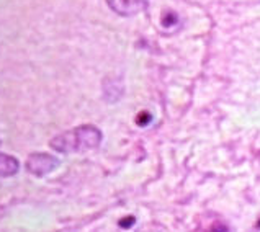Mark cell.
Here are the masks:
<instances>
[{
	"label": "cell",
	"instance_id": "1",
	"mask_svg": "<svg viewBox=\"0 0 260 232\" xmlns=\"http://www.w3.org/2000/svg\"><path fill=\"white\" fill-rule=\"evenodd\" d=\"M102 142V132L95 126L85 124L79 128L62 132L51 141V147L57 152L71 154V152H85L96 149Z\"/></svg>",
	"mask_w": 260,
	"mask_h": 232
},
{
	"label": "cell",
	"instance_id": "2",
	"mask_svg": "<svg viewBox=\"0 0 260 232\" xmlns=\"http://www.w3.org/2000/svg\"><path fill=\"white\" fill-rule=\"evenodd\" d=\"M59 165V160L56 159V157L53 155H49V154H31L28 157V160H26V169L29 174H33V175H46L49 174V172H53L56 167Z\"/></svg>",
	"mask_w": 260,
	"mask_h": 232
},
{
	"label": "cell",
	"instance_id": "3",
	"mask_svg": "<svg viewBox=\"0 0 260 232\" xmlns=\"http://www.w3.org/2000/svg\"><path fill=\"white\" fill-rule=\"evenodd\" d=\"M107 4L116 15L131 17L141 10V0H107Z\"/></svg>",
	"mask_w": 260,
	"mask_h": 232
},
{
	"label": "cell",
	"instance_id": "4",
	"mask_svg": "<svg viewBox=\"0 0 260 232\" xmlns=\"http://www.w3.org/2000/svg\"><path fill=\"white\" fill-rule=\"evenodd\" d=\"M20 163L13 155L0 154V177H12L18 172Z\"/></svg>",
	"mask_w": 260,
	"mask_h": 232
},
{
	"label": "cell",
	"instance_id": "5",
	"mask_svg": "<svg viewBox=\"0 0 260 232\" xmlns=\"http://www.w3.org/2000/svg\"><path fill=\"white\" fill-rule=\"evenodd\" d=\"M135 224V218H124L123 221H120V226L121 227H129Z\"/></svg>",
	"mask_w": 260,
	"mask_h": 232
},
{
	"label": "cell",
	"instance_id": "6",
	"mask_svg": "<svg viewBox=\"0 0 260 232\" xmlns=\"http://www.w3.org/2000/svg\"><path fill=\"white\" fill-rule=\"evenodd\" d=\"M210 232H228V229L224 226H221V224H218V226H214Z\"/></svg>",
	"mask_w": 260,
	"mask_h": 232
}]
</instances>
